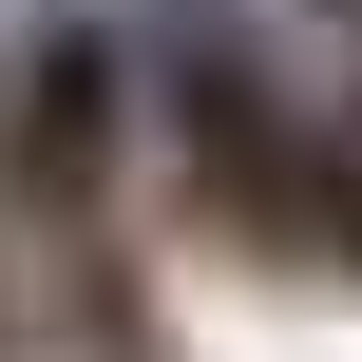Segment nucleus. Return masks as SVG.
Listing matches in <instances>:
<instances>
[{
	"instance_id": "3",
	"label": "nucleus",
	"mask_w": 362,
	"mask_h": 362,
	"mask_svg": "<svg viewBox=\"0 0 362 362\" xmlns=\"http://www.w3.org/2000/svg\"><path fill=\"white\" fill-rule=\"evenodd\" d=\"M0 362H38V305H19V267H0Z\"/></svg>"
},
{
	"instance_id": "2",
	"label": "nucleus",
	"mask_w": 362,
	"mask_h": 362,
	"mask_svg": "<svg viewBox=\"0 0 362 362\" xmlns=\"http://www.w3.org/2000/svg\"><path fill=\"white\" fill-rule=\"evenodd\" d=\"M153 229V134H134V19L115 0H0V267L38 344H134V248Z\"/></svg>"
},
{
	"instance_id": "1",
	"label": "nucleus",
	"mask_w": 362,
	"mask_h": 362,
	"mask_svg": "<svg viewBox=\"0 0 362 362\" xmlns=\"http://www.w3.org/2000/svg\"><path fill=\"white\" fill-rule=\"evenodd\" d=\"M134 19V134H153V210L229 267L362 286V172L325 153V95L286 57L267 0H115Z\"/></svg>"
}]
</instances>
